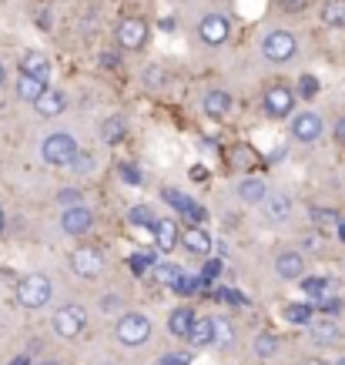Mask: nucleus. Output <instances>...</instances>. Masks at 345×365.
I'll list each match as a JSON object with an SVG mask.
<instances>
[{
	"label": "nucleus",
	"instance_id": "1",
	"mask_svg": "<svg viewBox=\"0 0 345 365\" xmlns=\"http://www.w3.org/2000/svg\"><path fill=\"white\" fill-rule=\"evenodd\" d=\"M57 285L51 272H24L14 285V302L24 312H47L54 305Z\"/></svg>",
	"mask_w": 345,
	"mask_h": 365
},
{
	"label": "nucleus",
	"instance_id": "2",
	"mask_svg": "<svg viewBox=\"0 0 345 365\" xmlns=\"http://www.w3.org/2000/svg\"><path fill=\"white\" fill-rule=\"evenodd\" d=\"M91 325V312L81 299H64L51 309V335L57 342H78Z\"/></svg>",
	"mask_w": 345,
	"mask_h": 365
},
{
	"label": "nucleus",
	"instance_id": "3",
	"mask_svg": "<svg viewBox=\"0 0 345 365\" xmlns=\"http://www.w3.org/2000/svg\"><path fill=\"white\" fill-rule=\"evenodd\" d=\"M111 335L121 349H145V345L155 339V319L141 309H128L114 319Z\"/></svg>",
	"mask_w": 345,
	"mask_h": 365
},
{
	"label": "nucleus",
	"instance_id": "4",
	"mask_svg": "<svg viewBox=\"0 0 345 365\" xmlns=\"http://www.w3.org/2000/svg\"><path fill=\"white\" fill-rule=\"evenodd\" d=\"M67 268L81 282H101L108 275V248L101 242H74V252L67 255Z\"/></svg>",
	"mask_w": 345,
	"mask_h": 365
},
{
	"label": "nucleus",
	"instance_id": "5",
	"mask_svg": "<svg viewBox=\"0 0 345 365\" xmlns=\"http://www.w3.org/2000/svg\"><path fill=\"white\" fill-rule=\"evenodd\" d=\"M302 51L299 34L292 27H268L262 37H258V54L265 57L268 64H292Z\"/></svg>",
	"mask_w": 345,
	"mask_h": 365
},
{
	"label": "nucleus",
	"instance_id": "6",
	"mask_svg": "<svg viewBox=\"0 0 345 365\" xmlns=\"http://www.w3.org/2000/svg\"><path fill=\"white\" fill-rule=\"evenodd\" d=\"M81 138L78 134H71V131H51L41 138V161H44L47 168H71V161L81 155Z\"/></svg>",
	"mask_w": 345,
	"mask_h": 365
},
{
	"label": "nucleus",
	"instance_id": "7",
	"mask_svg": "<svg viewBox=\"0 0 345 365\" xmlns=\"http://www.w3.org/2000/svg\"><path fill=\"white\" fill-rule=\"evenodd\" d=\"M111 37L121 54H141L151 44V24L145 17H138V14H128V17H121V21L114 24Z\"/></svg>",
	"mask_w": 345,
	"mask_h": 365
},
{
	"label": "nucleus",
	"instance_id": "8",
	"mask_svg": "<svg viewBox=\"0 0 345 365\" xmlns=\"http://www.w3.org/2000/svg\"><path fill=\"white\" fill-rule=\"evenodd\" d=\"M258 108L265 114L268 121H289L292 114L299 111V98H295V88L285 84V81H275V84H268L262 91V98H258Z\"/></svg>",
	"mask_w": 345,
	"mask_h": 365
},
{
	"label": "nucleus",
	"instance_id": "9",
	"mask_svg": "<svg viewBox=\"0 0 345 365\" xmlns=\"http://www.w3.org/2000/svg\"><path fill=\"white\" fill-rule=\"evenodd\" d=\"M289 134L292 141L302 144V148H315L329 134V124H325V114L319 108H299V111L289 118Z\"/></svg>",
	"mask_w": 345,
	"mask_h": 365
},
{
	"label": "nucleus",
	"instance_id": "10",
	"mask_svg": "<svg viewBox=\"0 0 345 365\" xmlns=\"http://www.w3.org/2000/svg\"><path fill=\"white\" fill-rule=\"evenodd\" d=\"M195 41L205 51H222L232 41V17L222 11H205L195 24Z\"/></svg>",
	"mask_w": 345,
	"mask_h": 365
},
{
	"label": "nucleus",
	"instance_id": "11",
	"mask_svg": "<svg viewBox=\"0 0 345 365\" xmlns=\"http://www.w3.org/2000/svg\"><path fill=\"white\" fill-rule=\"evenodd\" d=\"M272 275L279 278L282 285H299V278L309 275V258L295 245H282L272 255Z\"/></svg>",
	"mask_w": 345,
	"mask_h": 365
},
{
	"label": "nucleus",
	"instance_id": "12",
	"mask_svg": "<svg viewBox=\"0 0 345 365\" xmlns=\"http://www.w3.org/2000/svg\"><path fill=\"white\" fill-rule=\"evenodd\" d=\"M305 339L312 342L315 352H335L345 345V329L342 319H325V315H315L309 325H305Z\"/></svg>",
	"mask_w": 345,
	"mask_h": 365
},
{
	"label": "nucleus",
	"instance_id": "13",
	"mask_svg": "<svg viewBox=\"0 0 345 365\" xmlns=\"http://www.w3.org/2000/svg\"><path fill=\"white\" fill-rule=\"evenodd\" d=\"M61 235H67L71 242H88L94 228H98V211L91 208V205H78V208H64L61 211Z\"/></svg>",
	"mask_w": 345,
	"mask_h": 365
},
{
	"label": "nucleus",
	"instance_id": "14",
	"mask_svg": "<svg viewBox=\"0 0 345 365\" xmlns=\"http://www.w3.org/2000/svg\"><path fill=\"white\" fill-rule=\"evenodd\" d=\"M198 108H201V114H205L208 121L225 124L235 114V94L228 88H205L201 91Z\"/></svg>",
	"mask_w": 345,
	"mask_h": 365
},
{
	"label": "nucleus",
	"instance_id": "15",
	"mask_svg": "<svg viewBox=\"0 0 345 365\" xmlns=\"http://www.w3.org/2000/svg\"><path fill=\"white\" fill-rule=\"evenodd\" d=\"M262 218H265L272 228H282V225L292 222V215H295V195L289 188H272V195L265 198L262 205Z\"/></svg>",
	"mask_w": 345,
	"mask_h": 365
},
{
	"label": "nucleus",
	"instance_id": "16",
	"mask_svg": "<svg viewBox=\"0 0 345 365\" xmlns=\"http://www.w3.org/2000/svg\"><path fill=\"white\" fill-rule=\"evenodd\" d=\"M268 195H272V181L265 175H242L235 181V198L245 208H262Z\"/></svg>",
	"mask_w": 345,
	"mask_h": 365
},
{
	"label": "nucleus",
	"instance_id": "17",
	"mask_svg": "<svg viewBox=\"0 0 345 365\" xmlns=\"http://www.w3.org/2000/svg\"><path fill=\"white\" fill-rule=\"evenodd\" d=\"M17 74H27V78L41 81V84H51V78H54V61H51L47 51H37V47L21 51V57H17Z\"/></svg>",
	"mask_w": 345,
	"mask_h": 365
},
{
	"label": "nucleus",
	"instance_id": "18",
	"mask_svg": "<svg viewBox=\"0 0 345 365\" xmlns=\"http://www.w3.org/2000/svg\"><path fill=\"white\" fill-rule=\"evenodd\" d=\"M178 245L191 258H212L215 255V235L205 225H181V238Z\"/></svg>",
	"mask_w": 345,
	"mask_h": 365
},
{
	"label": "nucleus",
	"instance_id": "19",
	"mask_svg": "<svg viewBox=\"0 0 345 365\" xmlns=\"http://www.w3.org/2000/svg\"><path fill=\"white\" fill-rule=\"evenodd\" d=\"M151 232V242H155L158 255H171L178 248V238H181V222L175 215H158L155 225L148 228Z\"/></svg>",
	"mask_w": 345,
	"mask_h": 365
},
{
	"label": "nucleus",
	"instance_id": "20",
	"mask_svg": "<svg viewBox=\"0 0 345 365\" xmlns=\"http://www.w3.org/2000/svg\"><path fill=\"white\" fill-rule=\"evenodd\" d=\"M128 134H131V118L124 111H111L108 118H101L98 124V141L104 148H121L128 141Z\"/></svg>",
	"mask_w": 345,
	"mask_h": 365
},
{
	"label": "nucleus",
	"instance_id": "21",
	"mask_svg": "<svg viewBox=\"0 0 345 365\" xmlns=\"http://www.w3.org/2000/svg\"><path fill=\"white\" fill-rule=\"evenodd\" d=\"M195 319H198V309H195L191 302H178V305L165 315V332L171 335L175 342H185L191 332V325H195Z\"/></svg>",
	"mask_w": 345,
	"mask_h": 365
},
{
	"label": "nucleus",
	"instance_id": "22",
	"mask_svg": "<svg viewBox=\"0 0 345 365\" xmlns=\"http://www.w3.org/2000/svg\"><path fill=\"white\" fill-rule=\"evenodd\" d=\"M67 104H71V101H67V91H64V88H54V84H51V88L41 94V98L34 101L31 108H34V114H37V118H44V121H54V118H61V114L67 111Z\"/></svg>",
	"mask_w": 345,
	"mask_h": 365
},
{
	"label": "nucleus",
	"instance_id": "23",
	"mask_svg": "<svg viewBox=\"0 0 345 365\" xmlns=\"http://www.w3.org/2000/svg\"><path fill=\"white\" fill-rule=\"evenodd\" d=\"M228 165H232V171H238V178H242V175H255L258 165H262V155H258L252 144L235 141L232 148H228Z\"/></svg>",
	"mask_w": 345,
	"mask_h": 365
},
{
	"label": "nucleus",
	"instance_id": "24",
	"mask_svg": "<svg viewBox=\"0 0 345 365\" xmlns=\"http://www.w3.org/2000/svg\"><path fill=\"white\" fill-rule=\"evenodd\" d=\"M335 275H325V272H309L305 278H299V292H302V299L305 302H319V299H325L329 292H335Z\"/></svg>",
	"mask_w": 345,
	"mask_h": 365
},
{
	"label": "nucleus",
	"instance_id": "25",
	"mask_svg": "<svg viewBox=\"0 0 345 365\" xmlns=\"http://www.w3.org/2000/svg\"><path fill=\"white\" fill-rule=\"evenodd\" d=\"M181 345H188L191 352H208V349H215V322H212V315H198L195 325H191L188 339H185Z\"/></svg>",
	"mask_w": 345,
	"mask_h": 365
},
{
	"label": "nucleus",
	"instance_id": "26",
	"mask_svg": "<svg viewBox=\"0 0 345 365\" xmlns=\"http://www.w3.org/2000/svg\"><path fill=\"white\" fill-rule=\"evenodd\" d=\"M248 349H252V359H258V365H265L282 352V339L272 332V329H258V332L252 335Z\"/></svg>",
	"mask_w": 345,
	"mask_h": 365
},
{
	"label": "nucleus",
	"instance_id": "27",
	"mask_svg": "<svg viewBox=\"0 0 345 365\" xmlns=\"http://www.w3.org/2000/svg\"><path fill=\"white\" fill-rule=\"evenodd\" d=\"M212 322H215V352H232L238 345V322L232 315H225V312H215Z\"/></svg>",
	"mask_w": 345,
	"mask_h": 365
},
{
	"label": "nucleus",
	"instance_id": "28",
	"mask_svg": "<svg viewBox=\"0 0 345 365\" xmlns=\"http://www.w3.org/2000/svg\"><path fill=\"white\" fill-rule=\"evenodd\" d=\"M279 315H282V322H285V325L305 329V325L315 319V305H312V302H305V299H292V302H285V305L279 309Z\"/></svg>",
	"mask_w": 345,
	"mask_h": 365
},
{
	"label": "nucleus",
	"instance_id": "29",
	"mask_svg": "<svg viewBox=\"0 0 345 365\" xmlns=\"http://www.w3.org/2000/svg\"><path fill=\"white\" fill-rule=\"evenodd\" d=\"M309 222H312L315 232L335 235V228H339V222H342V211L329 208V205H309Z\"/></svg>",
	"mask_w": 345,
	"mask_h": 365
},
{
	"label": "nucleus",
	"instance_id": "30",
	"mask_svg": "<svg viewBox=\"0 0 345 365\" xmlns=\"http://www.w3.org/2000/svg\"><path fill=\"white\" fill-rule=\"evenodd\" d=\"M148 278L155 282V285L161 288H175L185 278V268L178 265V262H168V258H158L155 265H151V272H148Z\"/></svg>",
	"mask_w": 345,
	"mask_h": 365
},
{
	"label": "nucleus",
	"instance_id": "31",
	"mask_svg": "<svg viewBox=\"0 0 345 365\" xmlns=\"http://www.w3.org/2000/svg\"><path fill=\"white\" fill-rule=\"evenodd\" d=\"M128 305H131V302H128V295H124L121 288H104L98 295V312L108 315V319H118L121 312H128Z\"/></svg>",
	"mask_w": 345,
	"mask_h": 365
},
{
	"label": "nucleus",
	"instance_id": "32",
	"mask_svg": "<svg viewBox=\"0 0 345 365\" xmlns=\"http://www.w3.org/2000/svg\"><path fill=\"white\" fill-rule=\"evenodd\" d=\"M319 21L329 31H345V0H322L319 4Z\"/></svg>",
	"mask_w": 345,
	"mask_h": 365
},
{
	"label": "nucleus",
	"instance_id": "33",
	"mask_svg": "<svg viewBox=\"0 0 345 365\" xmlns=\"http://www.w3.org/2000/svg\"><path fill=\"white\" fill-rule=\"evenodd\" d=\"M11 88H14V98L21 101V104H34V101L41 98V94H44V91L51 88V84H41V81L27 78V74H17Z\"/></svg>",
	"mask_w": 345,
	"mask_h": 365
},
{
	"label": "nucleus",
	"instance_id": "34",
	"mask_svg": "<svg viewBox=\"0 0 345 365\" xmlns=\"http://www.w3.org/2000/svg\"><path fill=\"white\" fill-rule=\"evenodd\" d=\"M161 198H165V205L171 208V215H175L178 222H185V218H188L191 205H195V198H191V195H185V191H178V188H171V185H165V188H161Z\"/></svg>",
	"mask_w": 345,
	"mask_h": 365
},
{
	"label": "nucleus",
	"instance_id": "35",
	"mask_svg": "<svg viewBox=\"0 0 345 365\" xmlns=\"http://www.w3.org/2000/svg\"><path fill=\"white\" fill-rule=\"evenodd\" d=\"M345 312V292L342 288H335V292H329L325 299L315 302V315H325V319H342Z\"/></svg>",
	"mask_w": 345,
	"mask_h": 365
},
{
	"label": "nucleus",
	"instance_id": "36",
	"mask_svg": "<svg viewBox=\"0 0 345 365\" xmlns=\"http://www.w3.org/2000/svg\"><path fill=\"white\" fill-rule=\"evenodd\" d=\"M155 205H145V201H138V205H131L128 208V215H124V222H128V228H151L155 225Z\"/></svg>",
	"mask_w": 345,
	"mask_h": 365
},
{
	"label": "nucleus",
	"instance_id": "37",
	"mask_svg": "<svg viewBox=\"0 0 345 365\" xmlns=\"http://www.w3.org/2000/svg\"><path fill=\"white\" fill-rule=\"evenodd\" d=\"M292 88H295V98H299V101L312 104V101L319 98V94H322V81L315 78L312 71H305V74H299V81H295Z\"/></svg>",
	"mask_w": 345,
	"mask_h": 365
},
{
	"label": "nucleus",
	"instance_id": "38",
	"mask_svg": "<svg viewBox=\"0 0 345 365\" xmlns=\"http://www.w3.org/2000/svg\"><path fill=\"white\" fill-rule=\"evenodd\" d=\"M325 245H329V235H322V232H315V228H309V232H305L299 242H295V248H299V252L309 258V255H325Z\"/></svg>",
	"mask_w": 345,
	"mask_h": 365
},
{
	"label": "nucleus",
	"instance_id": "39",
	"mask_svg": "<svg viewBox=\"0 0 345 365\" xmlns=\"http://www.w3.org/2000/svg\"><path fill=\"white\" fill-rule=\"evenodd\" d=\"M88 195H84V188H81V185H64V188H57L54 191V205L61 211L64 208H78V205H88Z\"/></svg>",
	"mask_w": 345,
	"mask_h": 365
},
{
	"label": "nucleus",
	"instance_id": "40",
	"mask_svg": "<svg viewBox=\"0 0 345 365\" xmlns=\"http://www.w3.org/2000/svg\"><path fill=\"white\" fill-rule=\"evenodd\" d=\"M151 365H195V352H191L188 345H181V349H168V352H161Z\"/></svg>",
	"mask_w": 345,
	"mask_h": 365
},
{
	"label": "nucleus",
	"instance_id": "41",
	"mask_svg": "<svg viewBox=\"0 0 345 365\" xmlns=\"http://www.w3.org/2000/svg\"><path fill=\"white\" fill-rule=\"evenodd\" d=\"M141 84H145V91H151V94L165 91V84H168L165 67H161V64H148V67H145V74H141Z\"/></svg>",
	"mask_w": 345,
	"mask_h": 365
},
{
	"label": "nucleus",
	"instance_id": "42",
	"mask_svg": "<svg viewBox=\"0 0 345 365\" xmlns=\"http://www.w3.org/2000/svg\"><path fill=\"white\" fill-rule=\"evenodd\" d=\"M118 178H121L124 185H131V188H141V185H145V171H141L138 161H121V165H118Z\"/></svg>",
	"mask_w": 345,
	"mask_h": 365
},
{
	"label": "nucleus",
	"instance_id": "43",
	"mask_svg": "<svg viewBox=\"0 0 345 365\" xmlns=\"http://www.w3.org/2000/svg\"><path fill=\"white\" fill-rule=\"evenodd\" d=\"M124 64V54L118 51V47H111V51H98V67L101 71H108V74H118Z\"/></svg>",
	"mask_w": 345,
	"mask_h": 365
},
{
	"label": "nucleus",
	"instance_id": "44",
	"mask_svg": "<svg viewBox=\"0 0 345 365\" xmlns=\"http://www.w3.org/2000/svg\"><path fill=\"white\" fill-rule=\"evenodd\" d=\"M222 268H225V262L218 258V255H212V258H205V265H201V285L208 288V285H215L218 282V275H222Z\"/></svg>",
	"mask_w": 345,
	"mask_h": 365
},
{
	"label": "nucleus",
	"instance_id": "45",
	"mask_svg": "<svg viewBox=\"0 0 345 365\" xmlns=\"http://www.w3.org/2000/svg\"><path fill=\"white\" fill-rule=\"evenodd\" d=\"M275 11L282 17H302L305 11H312V0H275Z\"/></svg>",
	"mask_w": 345,
	"mask_h": 365
},
{
	"label": "nucleus",
	"instance_id": "46",
	"mask_svg": "<svg viewBox=\"0 0 345 365\" xmlns=\"http://www.w3.org/2000/svg\"><path fill=\"white\" fill-rule=\"evenodd\" d=\"M91 168H94V155L81 148V155L74 158V161H71V168H67V171H71L74 178H88V175H91Z\"/></svg>",
	"mask_w": 345,
	"mask_h": 365
},
{
	"label": "nucleus",
	"instance_id": "47",
	"mask_svg": "<svg viewBox=\"0 0 345 365\" xmlns=\"http://www.w3.org/2000/svg\"><path fill=\"white\" fill-rule=\"evenodd\" d=\"M329 134H332V144L339 148V151H345V111L339 114L332 121V128H329Z\"/></svg>",
	"mask_w": 345,
	"mask_h": 365
},
{
	"label": "nucleus",
	"instance_id": "48",
	"mask_svg": "<svg viewBox=\"0 0 345 365\" xmlns=\"http://www.w3.org/2000/svg\"><path fill=\"white\" fill-rule=\"evenodd\" d=\"M208 175H212V171H208V165H191V171H188V178L191 181H208Z\"/></svg>",
	"mask_w": 345,
	"mask_h": 365
},
{
	"label": "nucleus",
	"instance_id": "49",
	"mask_svg": "<svg viewBox=\"0 0 345 365\" xmlns=\"http://www.w3.org/2000/svg\"><path fill=\"white\" fill-rule=\"evenodd\" d=\"M7 232H11V218H7V208L0 205V242L7 238Z\"/></svg>",
	"mask_w": 345,
	"mask_h": 365
},
{
	"label": "nucleus",
	"instance_id": "50",
	"mask_svg": "<svg viewBox=\"0 0 345 365\" xmlns=\"http://www.w3.org/2000/svg\"><path fill=\"white\" fill-rule=\"evenodd\" d=\"M299 365H329V359H322L319 352H312V355H305V359H299Z\"/></svg>",
	"mask_w": 345,
	"mask_h": 365
},
{
	"label": "nucleus",
	"instance_id": "51",
	"mask_svg": "<svg viewBox=\"0 0 345 365\" xmlns=\"http://www.w3.org/2000/svg\"><path fill=\"white\" fill-rule=\"evenodd\" d=\"M7 365H34V355H31V352H17Z\"/></svg>",
	"mask_w": 345,
	"mask_h": 365
},
{
	"label": "nucleus",
	"instance_id": "52",
	"mask_svg": "<svg viewBox=\"0 0 345 365\" xmlns=\"http://www.w3.org/2000/svg\"><path fill=\"white\" fill-rule=\"evenodd\" d=\"M34 365H67V362L57 359V355H41V359H34Z\"/></svg>",
	"mask_w": 345,
	"mask_h": 365
},
{
	"label": "nucleus",
	"instance_id": "53",
	"mask_svg": "<svg viewBox=\"0 0 345 365\" xmlns=\"http://www.w3.org/2000/svg\"><path fill=\"white\" fill-rule=\"evenodd\" d=\"M7 88V61H4V57H0V91Z\"/></svg>",
	"mask_w": 345,
	"mask_h": 365
},
{
	"label": "nucleus",
	"instance_id": "54",
	"mask_svg": "<svg viewBox=\"0 0 345 365\" xmlns=\"http://www.w3.org/2000/svg\"><path fill=\"white\" fill-rule=\"evenodd\" d=\"M335 238H339V242H345V215H342V222H339V228H335Z\"/></svg>",
	"mask_w": 345,
	"mask_h": 365
},
{
	"label": "nucleus",
	"instance_id": "55",
	"mask_svg": "<svg viewBox=\"0 0 345 365\" xmlns=\"http://www.w3.org/2000/svg\"><path fill=\"white\" fill-rule=\"evenodd\" d=\"M329 365H345V352H339V355H335V359H332V362H329Z\"/></svg>",
	"mask_w": 345,
	"mask_h": 365
},
{
	"label": "nucleus",
	"instance_id": "56",
	"mask_svg": "<svg viewBox=\"0 0 345 365\" xmlns=\"http://www.w3.org/2000/svg\"><path fill=\"white\" fill-rule=\"evenodd\" d=\"M94 365H118L114 359H101V362H94Z\"/></svg>",
	"mask_w": 345,
	"mask_h": 365
}]
</instances>
